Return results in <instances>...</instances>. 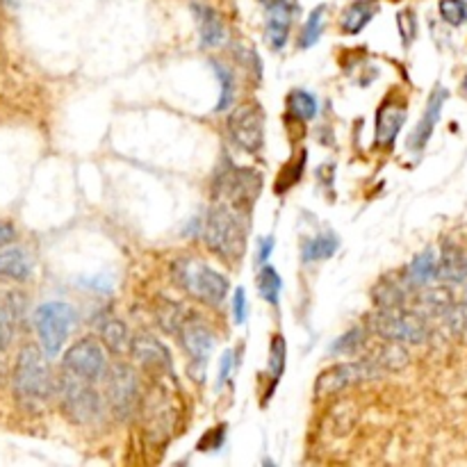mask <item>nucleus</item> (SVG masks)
<instances>
[{
    "label": "nucleus",
    "instance_id": "1",
    "mask_svg": "<svg viewBox=\"0 0 467 467\" xmlns=\"http://www.w3.org/2000/svg\"><path fill=\"white\" fill-rule=\"evenodd\" d=\"M251 217L242 215L226 201H217L205 219L203 238L208 248L226 263H239L247 251V230Z\"/></svg>",
    "mask_w": 467,
    "mask_h": 467
},
{
    "label": "nucleus",
    "instance_id": "2",
    "mask_svg": "<svg viewBox=\"0 0 467 467\" xmlns=\"http://www.w3.org/2000/svg\"><path fill=\"white\" fill-rule=\"evenodd\" d=\"M172 274L181 290H185L191 299L210 305V308H219L229 296V278L217 269H212L208 263H203V260L181 257V260L173 263Z\"/></svg>",
    "mask_w": 467,
    "mask_h": 467
},
{
    "label": "nucleus",
    "instance_id": "3",
    "mask_svg": "<svg viewBox=\"0 0 467 467\" xmlns=\"http://www.w3.org/2000/svg\"><path fill=\"white\" fill-rule=\"evenodd\" d=\"M55 395H58L62 413L73 425L91 426L103 417V397L91 381H85L71 372H64L58 378Z\"/></svg>",
    "mask_w": 467,
    "mask_h": 467
},
{
    "label": "nucleus",
    "instance_id": "4",
    "mask_svg": "<svg viewBox=\"0 0 467 467\" xmlns=\"http://www.w3.org/2000/svg\"><path fill=\"white\" fill-rule=\"evenodd\" d=\"M46 358L43 349L34 347V344H25L19 351L12 381H14V392L21 399L46 401L48 397L55 395L58 381L51 374Z\"/></svg>",
    "mask_w": 467,
    "mask_h": 467
},
{
    "label": "nucleus",
    "instance_id": "5",
    "mask_svg": "<svg viewBox=\"0 0 467 467\" xmlns=\"http://www.w3.org/2000/svg\"><path fill=\"white\" fill-rule=\"evenodd\" d=\"M368 329L381 340L401 344H425L429 340V324L417 310L377 308L368 320Z\"/></svg>",
    "mask_w": 467,
    "mask_h": 467
},
{
    "label": "nucleus",
    "instance_id": "6",
    "mask_svg": "<svg viewBox=\"0 0 467 467\" xmlns=\"http://www.w3.org/2000/svg\"><path fill=\"white\" fill-rule=\"evenodd\" d=\"M144 392L137 368L130 362H115L106 374V401L119 422L133 420L139 413Z\"/></svg>",
    "mask_w": 467,
    "mask_h": 467
},
{
    "label": "nucleus",
    "instance_id": "7",
    "mask_svg": "<svg viewBox=\"0 0 467 467\" xmlns=\"http://www.w3.org/2000/svg\"><path fill=\"white\" fill-rule=\"evenodd\" d=\"M76 326V310L64 301H46L34 310V329L48 358H55Z\"/></svg>",
    "mask_w": 467,
    "mask_h": 467
},
{
    "label": "nucleus",
    "instance_id": "8",
    "mask_svg": "<svg viewBox=\"0 0 467 467\" xmlns=\"http://www.w3.org/2000/svg\"><path fill=\"white\" fill-rule=\"evenodd\" d=\"M383 374L386 372H383L369 356L353 362H338V365L326 368L324 372L317 377L315 397L317 399H331V397H338L340 392L349 390V388L358 386V383L377 381Z\"/></svg>",
    "mask_w": 467,
    "mask_h": 467
},
{
    "label": "nucleus",
    "instance_id": "9",
    "mask_svg": "<svg viewBox=\"0 0 467 467\" xmlns=\"http://www.w3.org/2000/svg\"><path fill=\"white\" fill-rule=\"evenodd\" d=\"M139 413H142V431L148 443L155 447L167 443L176 425V408L163 383H153L151 390L144 395Z\"/></svg>",
    "mask_w": 467,
    "mask_h": 467
},
{
    "label": "nucleus",
    "instance_id": "10",
    "mask_svg": "<svg viewBox=\"0 0 467 467\" xmlns=\"http://www.w3.org/2000/svg\"><path fill=\"white\" fill-rule=\"evenodd\" d=\"M260 191H263V176L251 167H229V172L219 176V185H217L219 201H226L247 217H251Z\"/></svg>",
    "mask_w": 467,
    "mask_h": 467
},
{
    "label": "nucleus",
    "instance_id": "11",
    "mask_svg": "<svg viewBox=\"0 0 467 467\" xmlns=\"http://www.w3.org/2000/svg\"><path fill=\"white\" fill-rule=\"evenodd\" d=\"M64 372H71L85 381L98 383L106 378L110 362H107V347L96 338H80L64 351Z\"/></svg>",
    "mask_w": 467,
    "mask_h": 467
},
{
    "label": "nucleus",
    "instance_id": "12",
    "mask_svg": "<svg viewBox=\"0 0 467 467\" xmlns=\"http://www.w3.org/2000/svg\"><path fill=\"white\" fill-rule=\"evenodd\" d=\"M178 342L190 356V374L194 381H203L205 368H208V358H210L212 347H215V333L201 317L194 313L187 315L182 326L178 329Z\"/></svg>",
    "mask_w": 467,
    "mask_h": 467
},
{
    "label": "nucleus",
    "instance_id": "13",
    "mask_svg": "<svg viewBox=\"0 0 467 467\" xmlns=\"http://www.w3.org/2000/svg\"><path fill=\"white\" fill-rule=\"evenodd\" d=\"M230 139L244 153H260L265 144V112L257 103H242L235 107L226 121Z\"/></svg>",
    "mask_w": 467,
    "mask_h": 467
},
{
    "label": "nucleus",
    "instance_id": "14",
    "mask_svg": "<svg viewBox=\"0 0 467 467\" xmlns=\"http://www.w3.org/2000/svg\"><path fill=\"white\" fill-rule=\"evenodd\" d=\"M130 356L135 358L137 365H142L144 372H148L151 377H172L173 374V360L169 349L164 347V342H160L155 335L151 333H139L133 338L130 344Z\"/></svg>",
    "mask_w": 467,
    "mask_h": 467
},
{
    "label": "nucleus",
    "instance_id": "15",
    "mask_svg": "<svg viewBox=\"0 0 467 467\" xmlns=\"http://www.w3.org/2000/svg\"><path fill=\"white\" fill-rule=\"evenodd\" d=\"M406 119H408V110H406L404 100L388 98L377 112L374 144H377L378 148L395 146V142H397V137H399L401 128H404Z\"/></svg>",
    "mask_w": 467,
    "mask_h": 467
},
{
    "label": "nucleus",
    "instance_id": "16",
    "mask_svg": "<svg viewBox=\"0 0 467 467\" xmlns=\"http://www.w3.org/2000/svg\"><path fill=\"white\" fill-rule=\"evenodd\" d=\"M444 100H447V89H444V87H435L434 94H431L429 98V106H426L425 115H422L420 124H417V128L413 130V135H410L408 139L410 151L420 153L422 148L429 144V139L434 137V130L440 121V112H443L444 107Z\"/></svg>",
    "mask_w": 467,
    "mask_h": 467
},
{
    "label": "nucleus",
    "instance_id": "17",
    "mask_svg": "<svg viewBox=\"0 0 467 467\" xmlns=\"http://www.w3.org/2000/svg\"><path fill=\"white\" fill-rule=\"evenodd\" d=\"M438 278L447 285L467 283V253L458 244L444 242L438 253Z\"/></svg>",
    "mask_w": 467,
    "mask_h": 467
},
{
    "label": "nucleus",
    "instance_id": "18",
    "mask_svg": "<svg viewBox=\"0 0 467 467\" xmlns=\"http://www.w3.org/2000/svg\"><path fill=\"white\" fill-rule=\"evenodd\" d=\"M265 10H267V39L276 51H281L287 42V34H290L292 7L287 0H278Z\"/></svg>",
    "mask_w": 467,
    "mask_h": 467
},
{
    "label": "nucleus",
    "instance_id": "19",
    "mask_svg": "<svg viewBox=\"0 0 467 467\" xmlns=\"http://www.w3.org/2000/svg\"><path fill=\"white\" fill-rule=\"evenodd\" d=\"M191 10H194L196 21H199L201 43L208 48L221 46L226 39V25L221 21V16L208 5H191Z\"/></svg>",
    "mask_w": 467,
    "mask_h": 467
},
{
    "label": "nucleus",
    "instance_id": "20",
    "mask_svg": "<svg viewBox=\"0 0 467 467\" xmlns=\"http://www.w3.org/2000/svg\"><path fill=\"white\" fill-rule=\"evenodd\" d=\"M33 257L23 248L12 247L5 248V251H0V278L25 283L33 276Z\"/></svg>",
    "mask_w": 467,
    "mask_h": 467
},
{
    "label": "nucleus",
    "instance_id": "21",
    "mask_svg": "<svg viewBox=\"0 0 467 467\" xmlns=\"http://www.w3.org/2000/svg\"><path fill=\"white\" fill-rule=\"evenodd\" d=\"M100 342L106 344L107 351L117 353V356H126L130 353V344H133V335H130L128 326L119 320V317H106L98 329Z\"/></svg>",
    "mask_w": 467,
    "mask_h": 467
},
{
    "label": "nucleus",
    "instance_id": "22",
    "mask_svg": "<svg viewBox=\"0 0 467 467\" xmlns=\"http://www.w3.org/2000/svg\"><path fill=\"white\" fill-rule=\"evenodd\" d=\"M374 362L383 372H401V369L408 368L410 362V353L406 349V344L401 342H392V340H383V344H378L377 351L372 353Z\"/></svg>",
    "mask_w": 467,
    "mask_h": 467
},
{
    "label": "nucleus",
    "instance_id": "23",
    "mask_svg": "<svg viewBox=\"0 0 467 467\" xmlns=\"http://www.w3.org/2000/svg\"><path fill=\"white\" fill-rule=\"evenodd\" d=\"M438 281V253L434 248H425L422 253L413 257V263L408 265V283L417 287L431 285Z\"/></svg>",
    "mask_w": 467,
    "mask_h": 467
},
{
    "label": "nucleus",
    "instance_id": "24",
    "mask_svg": "<svg viewBox=\"0 0 467 467\" xmlns=\"http://www.w3.org/2000/svg\"><path fill=\"white\" fill-rule=\"evenodd\" d=\"M417 301H420L422 310L429 313L431 317H443L456 301H453V292L449 285H425L417 292Z\"/></svg>",
    "mask_w": 467,
    "mask_h": 467
},
{
    "label": "nucleus",
    "instance_id": "25",
    "mask_svg": "<svg viewBox=\"0 0 467 467\" xmlns=\"http://www.w3.org/2000/svg\"><path fill=\"white\" fill-rule=\"evenodd\" d=\"M340 247V239L335 233H322L317 238L308 239L304 244V251H301V257L304 263H317V260H329V257L335 256Z\"/></svg>",
    "mask_w": 467,
    "mask_h": 467
},
{
    "label": "nucleus",
    "instance_id": "26",
    "mask_svg": "<svg viewBox=\"0 0 467 467\" xmlns=\"http://www.w3.org/2000/svg\"><path fill=\"white\" fill-rule=\"evenodd\" d=\"M374 12H377V7L369 0H356V3H351L342 14V23H340L342 25V33L358 34L374 19Z\"/></svg>",
    "mask_w": 467,
    "mask_h": 467
},
{
    "label": "nucleus",
    "instance_id": "27",
    "mask_svg": "<svg viewBox=\"0 0 467 467\" xmlns=\"http://www.w3.org/2000/svg\"><path fill=\"white\" fill-rule=\"evenodd\" d=\"M372 296L377 308H406L408 292H406V285H401V283L383 278V281H378V285L374 287Z\"/></svg>",
    "mask_w": 467,
    "mask_h": 467
},
{
    "label": "nucleus",
    "instance_id": "28",
    "mask_svg": "<svg viewBox=\"0 0 467 467\" xmlns=\"http://www.w3.org/2000/svg\"><path fill=\"white\" fill-rule=\"evenodd\" d=\"M287 110L294 119L299 121H310L317 117L320 110V103H317L315 94H310L305 89H294L287 94Z\"/></svg>",
    "mask_w": 467,
    "mask_h": 467
},
{
    "label": "nucleus",
    "instance_id": "29",
    "mask_svg": "<svg viewBox=\"0 0 467 467\" xmlns=\"http://www.w3.org/2000/svg\"><path fill=\"white\" fill-rule=\"evenodd\" d=\"M281 290H283L281 276H278V272L272 267V265L265 263L263 269H260V274H257V292L263 294V299L267 301V304L278 305Z\"/></svg>",
    "mask_w": 467,
    "mask_h": 467
},
{
    "label": "nucleus",
    "instance_id": "30",
    "mask_svg": "<svg viewBox=\"0 0 467 467\" xmlns=\"http://www.w3.org/2000/svg\"><path fill=\"white\" fill-rule=\"evenodd\" d=\"M187 315H190V310L178 305L176 301H164L158 308V324L163 326L167 333H178V329H181L182 322L187 320Z\"/></svg>",
    "mask_w": 467,
    "mask_h": 467
},
{
    "label": "nucleus",
    "instance_id": "31",
    "mask_svg": "<svg viewBox=\"0 0 467 467\" xmlns=\"http://www.w3.org/2000/svg\"><path fill=\"white\" fill-rule=\"evenodd\" d=\"M365 338H368V331L356 326V329L347 331L342 338L331 344V353H335V356H356L365 347Z\"/></svg>",
    "mask_w": 467,
    "mask_h": 467
},
{
    "label": "nucleus",
    "instance_id": "32",
    "mask_svg": "<svg viewBox=\"0 0 467 467\" xmlns=\"http://www.w3.org/2000/svg\"><path fill=\"white\" fill-rule=\"evenodd\" d=\"M212 69H215V76L221 85V98L217 103V112H226L235 103V76L230 69H226L221 62H212Z\"/></svg>",
    "mask_w": 467,
    "mask_h": 467
},
{
    "label": "nucleus",
    "instance_id": "33",
    "mask_svg": "<svg viewBox=\"0 0 467 467\" xmlns=\"http://www.w3.org/2000/svg\"><path fill=\"white\" fill-rule=\"evenodd\" d=\"M324 7H315L310 12L308 21L304 25V33L299 37V48H313L317 42H320L322 33H324Z\"/></svg>",
    "mask_w": 467,
    "mask_h": 467
},
{
    "label": "nucleus",
    "instance_id": "34",
    "mask_svg": "<svg viewBox=\"0 0 467 467\" xmlns=\"http://www.w3.org/2000/svg\"><path fill=\"white\" fill-rule=\"evenodd\" d=\"M438 12L444 23L461 28L467 23V0H440Z\"/></svg>",
    "mask_w": 467,
    "mask_h": 467
},
{
    "label": "nucleus",
    "instance_id": "35",
    "mask_svg": "<svg viewBox=\"0 0 467 467\" xmlns=\"http://www.w3.org/2000/svg\"><path fill=\"white\" fill-rule=\"evenodd\" d=\"M285 358H287V344L283 335H274L272 342H269V374L274 377V381L283 377L285 372Z\"/></svg>",
    "mask_w": 467,
    "mask_h": 467
},
{
    "label": "nucleus",
    "instance_id": "36",
    "mask_svg": "<svg viewBox=\"0 0 467 467\" xmlns=\"http://www.w3.org/2000/svg\"><path fill=\"white\" fill-rule=\"evenodd\" d=\"M444 324L452 331L456 338H467V305L465 304H453L452 308L443 315Z\"/></svg>",
    "mask_w": 467,
    "mask_h": 467
},
{
    "label": "nucleus",
    "instance_id": "37",
    "mask_svg": "<svg viewBox=\"0 0 467 467\" xmlns=\"http://www.w3.org/2000/svg\"><path fill=\"white\" fill-rule=\"evenodd\" d=\"M397 28H399V37L401 43L406 48L413 43V39L417 37V16H415L413 10H401L397 14Z\"/></svg>",
    "mask_w": 467,
    "mask_h": 467
},
{
    "label": "nucleus",
    "instance_id": "38",
    "mask_svg": "<svg viewBox=\"0 0 467 467\" xmlns=\"http://www.w3.org/2000/svg\"><path fill=\"white\" fill-rule=\"evenodd\" d=\"M248 317V301H247V292L244 287H238L233 294V320L235 324L242 326Z\"/></svg>",
    "mask_w": 467,
    "mask_h": 467
},
{
    "label": "nucleus",
    "instance_id": "39",
    "mask_svg": "<svg viewBox=\"0 0 467 467\" xmlns=\"http://www.w3.org/2000/svg\"><path fill=\"white\" fill-rule=\"evenodd\" d=\"M14 338V320L7 308H0V349H7Z\"/></svg>",
    "mask_w": 467,
    "mask_h": 467
},
{
    "label": "nucleus",
    "instance_id": "40",
    "mask_svg": "<svg viewBox=\"0 0 467 467\" xmlns=\"http://www.w3.org/2000/svg\"><path fill=\"white\" fill-rule=\"evenodd\" d=\"M10 304H7V313H10L12 315V320H21V317H23V310H25V304H28V301H25V296L23 294H10Z\"/></svg>",
    "mask_w": 467,
    "mask_h": 467
},
{
    "label": "nucleus",
    "instance_id": "41",
    "mask_svg": "<svg viewBox=\"0 0 467 467\" xmlns=\"http://www.w3.org/2000/svg\"><path fill=\"white\" fill-rule=\"evenodd\" d=\"M230 369H233V351H226L219 362V386H224V383L229 381Z\"/></svg>",
    "mask_w": 467,
    "mask_h": 467
},
{
    "label": "nucleus",
    "instance_id": "42",
    "mask_svg": "<svg viewBox=\"0 0 467 467\" xmlns=\"http://www.w3.org/2000/svg\"><path fill=\"white\" fill-rule=\"evenodd\" d=\"M16 239V230L10 221H3L0 219V247H7Z\"/></svg>",
    "mask_w": 467,
    "mask_h": 467
},
{
    "label": "nucleus",
    "instance_id": "43",
    "mask_svg": "<svg viewBox=\"0 0 467 467\" xmlns=\"http://www.w3.org/2000/svg\"><path fill=\"white\" fill-rule=\"evenodd\" d=\"M272 253H274V238L269 235V238L260 239V253H257V260L265 265L269 257H272Z\"/></svg>",
    "mask_w": 467,
    "mask_h": 467
},
{
    "label": "nucleus",
    "instance_id": "44",
    "mask_svg": "<svg viewBox=\"0 0 467 467\" xmlns=\"http://www.w3.org/2000/svg\"><path fill=\"white\" fill-rule=\"evenodd\" d=\"M461 91H462V96H465V98H467V76L462 78V82H461Z\"/></svg>",
    "mask_w": 467,
    "mask_h": 467
},
{
    "label": "nucleus",
    "instance_id": "45",
    "mask_svg": "<svg viewBox=\"0 0 467 467\" xmlns=\"http://www.w3.org/2000/svg\"><path fill=\"white\" fill-rule=\"evenodd\" d=\"M0 351H3V349H0ZM3 374H5V362H3V356H0V377H3Z\"/></svg>",
    "mask_w": 467,
    "mask_h": 467
},
{
    "label": "nucleus",
    "instance_id": "46",
    "mask_svg": "<svg viewBox=\"0 0 467 467\" xmlns=\"http://www.w3.org/2000/svg\"><path fill=\"white\" fill-rule=\"evenodd\" d=\"M462 304L467 305V283H465V290H462Z\"/></svg>",
    "mask_w": 467,
    "mask_h": 467
},
{
    "label": "nucleus",
    "instance_id": "47",
    "mask_svg": "<svg viewBox=\"0 0 467 467\" xmlns=\"http://www.w3.org/2000/svg\"><path fill=\"white\" fill-rule=\"evenodd\" d=\"M10 3H14V0H10Z\"/></svg>",
    "mask_w": 467,
    "mask_h": 467
}]
</instances>
